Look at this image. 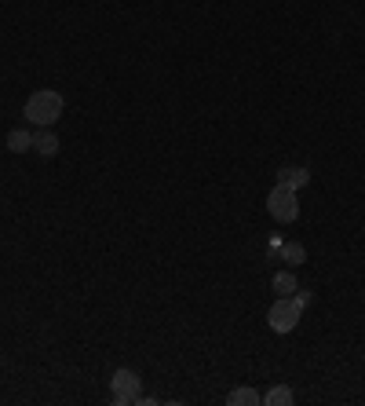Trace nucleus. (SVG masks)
Instances as JSON below:
<instances>
[{
	"mask_svg": "<svg viewBox=\"0 0 365 406\" xmlns=\"http://www.w3.org/2000/svg\"><path fill=\"white\" fill-rule=\"evenodd\" d=\"M62 95L59 92H52V88H40V92H33L30 99H26V110H23V117L30 121V124H55L59 117H62Z\"/></svg>",
	"mask_w": 365,
	"mask_h": 406,
	"instance_id": "1",
	"label": "nucleus"
},
{
	"mask_svg": "<svg viewBox=\"0 0 365 406\" xmlns=\"http://www.w3.org/2000/svg\"><path fill=\"white\" fill-rule=\"evenodd\" d=\"M299 315H304V304H299L296 296H282V301H274V304H270L267 323H270L274 333H289V330H296Z\"/></svg>",
	"mask_w": 365,
	"mask_h": 406,
	"instance_id": "2",
	"label": "nucleus"
},
{
	"mask_svg": "<svg viewBox=\"0 0 365 406\" xmlns=\"http://www.w3.org/2000/svg\"><path fill=\"white\" fill-rule=\"evenodd\" d=\"M267 209H270V216H274L277 224H292V220L299 216V198H296V190H289V187L277 183L270 195H267Z\"/></svg>",
	"mask_w": 365,
	"mask_h": 406,
	"instance_id": "3",
	"label": "nucleus"
},
{
	"mask_svg": "<svg viewBox=\"0 0 365 406\" xmlns=\"http://www.w3.org/2000/svg\"><path fill=\"white\" fill-rule=\"evenodd\" d=\"M110 384H114V402H117V406H132V402L143 399V392H139L143 381H139L136 370H117Z\"/></svg>",
	"mask_w": 365,
	"mask_h": 406,
	"instance_id": "4",
	"label": "nucleus"
},
{
	"mask_svg": "<svg viewBox=\"0 0 365 406\" xmlns=\"http://www.w3.org/2000/svg\"><path fill=\"white\" fill-rule=\"evenodd\" d=\"M311 180V173H307V168H282V173H277V183H282V187H289V190H299V187H304Z\"/></svg>",
	"mask_w": 365,
	"mask_h": 406,
	"instance_id": "5",
	"label": "nucleus"
},
{
	"mask_svg": "<svg viewBox=\"0 0 365 406\" xmlns=\"http://www.w3.org/2000/svg\"><path fill=\"white\" fill-rule=\"evenodd\" d=\"M8 151H11V154L33 151V136L26 132V128H15V132H8Z\"/></svg>",
	"mask_w": 365,
	"mask_h": 406,
	"instance_id": "6",
	"label": "nucleus"
},
{
	"mask_svg": "<svg viewBox=\"0 0 365 406\" xmlns=\"http://www.w3.org/2000/svg\"><path fill=\"white\" fill-rule=\"evenodd\" d=\"M33 151H37L40 158H55V154H59V139H55L52 132H40V136H33Z\"/></svg>",
	"mask_w": 365,
	"mask_h": 406,
	"instance_id": "7",
	"label": "nucleus"
},
{
	"mask_svg": "<svg viewBox=\"0 0 365 406\" xmlns=\"http://www.w3.org/2000/svg\"><path fill=\"white\" fill-rule=\"evenodd\" d=\"M277 256H282V264H304L307 260V249L299 242H285L282 249H277Z\"/></svg>",
	"mask_w": 365,
	"mask_h": 406,
	"instance_id": "8",
	"label": "nucleus"
},
{
	"mask_svg": "<svg viewBox=\"0 0 365 406\" xmlns=\"http://www.w3.org/2000/svg\"><path fill=\"white\" fill-rule=\"evenodd\" d=\"M263 402L267 406H289L292 402V388H289V384H274V388L263 395Z\"/></svg>",
	"mask_w": 365,
	"mask_h": 406,
	"instance_id": "9",
	"label": "nucleus"
},
{
	"mask_svg": "<svg viewBox=\"0 0 365 406\" xmlns=\"http://www.w3.org/2000/svg\"><path fill=\"white\" fill-rule=\"evenodd\" d=\"M227 402H230V406H256V402H263V395L252 392V388H238V392L227 395Z\"/></svg>",
	"mask_w": 365,
	"mask_h": 406,
	"instance_id": "10",
	"label": "nucleus"
},
{
	"mask_svg": "<svg viewBox=\"0 0 365 406\" xmlns=\"http://www.w3.org/2000/svg\"><path fill=\"white\" fill-rule=\"evenodd\" d=\"M274 289L282 293V296L299 293V286H296V274H289V271H277V274H274Z\"/></svg>",
	"mask_w": 365,
	"mask_h": 406,
	"instance_id": "11",
	"label": "nucleus"
}]
</instances>
